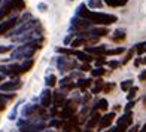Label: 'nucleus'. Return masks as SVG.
<instances>
[{
	"mask_svg": "<svg viewBox=\"0 0 146 132\" xmlns=\"http://www.w3.org/2000/svg\"><path fill=\"white\" fill-rule=\"evenodd\" d=\"M42 42H43V37L39 39V40L23 43L21 46H18V48H15L11 52V58L12 59H30L37 49L42 48Z\"/></svg>",
	"mask_w": 146,
	"mask_h": 132,
	"instance_id": "nucleus-1",
	"label": "nucleus"
},
{
	"mask_svg": "<svg viewBox=\"0 0 146 132\" xmlns=\"http://www.w3.org/2000/svg\"><path fill=\"white\" fill-rule=\"evenodd\" d=\"M84 18L90 19L92 24H98V25H110L118 21V18L115 15H110V14H103V12H94V11H90L85 14Z\"/></svg>",
	"mask_w": 146,
	"mask_h": 132,
	"instance_id": "nucleus-2",
	"label": "nucleus"
},
{
	"mask_svg": "<svg viewBox=\"0 0 146 132\" xmlns=\"http://www.w3.org/2000/svg\"><path fill=\"white\" fill-rule=\"evenodd\" d=\"M39 19H29V21H25V22H21V25H18V27L15 30H12L9 31L8 37H14V36H19V34H23V33H27V31H31V30H35L36 27H39Z\"/></svg>",
	"mask_w": 146,
	"mask_h": 132,
	"instance_id": "nucleus-3",
	"label": "nucleus"
},
{
	"mask_svg": "<svg viewBox=\"0 0 146 132\" xmlns=\"http://www.w3.org/2000/svg\"><path fill=\"white\" fill-rule=\"evenodd\" d=\"M42 39V34L36 30H31V31H27V33H23L19 36H14L12 37V42H21V43H29V42H33V40H39Z\"/></svg>",
	"mask_w": 146,
	"mask_h": 132,
	"instance_id": "nucleus-4",
	"label": "nucleus"
},
{
	"mask_svg": "<svg viewBox=\"0 0 146 132\" xmlns=\"http://www.w3.org/2000/svg\"><path fill=\"white\" fill-rule=\"evenodd\" d=\"M23 88V82H21V79H12L11 82H6V83H2L0 85V91H18V89H21Z\"/></svg>",
	"mask_w": 146,
	"mask_h": 132,
	"instance_id": "nucleus-5",
	"label": "nucleus"
},
{
	"mask_svg": "<svg viewBox=\"0 0 146 132\" xmlns=\"http://www.w3.org/2000/svg\"><path fill=\"white\" fill-rule=\"evenodd\" d=\"M131 123H133V113L131 111H125V114L118 119V128L121 129L122 132L127 131V128L130 126Z\"/></svg>",
	"mask_w": 146,
	"mask_h": 132,
	"instance_id": "nucleus-6",
	"label": "nucleus"
},
{
	"mask_svg": "<svg viewBox=\"0 0 146 132\" xmlns=\"http://www.w3.org/2000/svg\"><path fill=\"white\" fill-rule=\"evenodd\" d=\"M14 6H15V0H3V5L0 8V22H2V19H5L6 15L14 12Z\"/></svg>",
	"mask_w": 146,
	"mask_h": 132,
	"instance_id": "nucleus-7",
	"label": "nucleus"
},
{
	"mask_svg": "<svg viewBox=\"0 0 146 132\" xmlns=\"http://www.w3.org/2000/svg\"><path fill=\"white\" fill-rule=\"evenodd\" d=\"M17 24H19L17 16L11 18V19H8V21H5V22H0V36H6V33H9Z\"/></svg>",
	"mask_w": 146,
	"mask_h": 132,
	"instance_id": "nucleus-8",
	"label": "nucleus"
},
{
	"mask_svg": "<svg viewBox=\"0 0 146 132\" xmlns=\"http://www.w3.org/2000/svg\"><path fill=\"white\" fill-rule=\"evenodd\" d=\"M76 111V102H72V101H67L66 105L63 107L61 113H60V117L61 119H69L73 116V113Z\"/></svg>",
	"mask_w": 146,
	"mask_h": 132,
	"instance_id": "nucleus-9",
	"label": "nucleus"
},
{
	"mask_svg": "<svg viewBox=\"0 0 146 132\" xmlns=\"http://www.w3.org/2000/svg\"><path fill=\"white\" fill-rule=\"evenodd\" d=\"M52 98H54V94H52L49 89H45V91L42 92V95H40V105H43L45 108H48L49 105L54 102V100H52Z\"/></svg>",
	"mask_w": 146,
	"mask_h": 132,
	"instance_id": "nucleus-10",
	"label": "nucleus"
},
{
	"mask_svg": "<svg viewBox=\"0 0 146 132\" xmlns=\"http://www.w3.org/2000/svg\"><path fill=\"white\" fill-rule=\"evenodd\" d=\"M113 119H115V113L112 111V113H108V114H104L103 117H102V120H100V123H98V131H102V129H104V128H108V126H110L112 125V122H113Z\"/></svg>",
	"mask_w": 146,
	"mask_h": 132,
	"instance_id": "nucleus-11",
	"label": "nucleus"
},
{
	"mask_svg": "<svg viewBox=\"0 0 146 132\" xmlns=\"http://www.w3.org/2000/svg\"><path fill=\"white\" fill-rule=\"evenodd\" d=\"M66 94L61 91V92H54V105L57 108H60V107H64L66 105Z\"/></svg>",
	"mask_w": 146,
	"mask_h": 132,
	"instance_id": "nucleus-12",
	"label": "nucleus"
},
{
	"mask_svg": "<svg viewBox=\"0 0 146 132\" xmlns=\"http://www.w3.org/2000/svg\"><path fill=\"white\" fill-rule=\"evenodd\" d=\"M75 56L78 58V59H81V61H84V62H91L92 59H94V56H92L91 54H88L87 51H75Z\"/></svg>",
	"mask_w": 146,
	"mask_h": 132,
	"instance_id": "nucleus-13",
	"label": "nucleus"
},
{
	"mask_svg": "<svg viewBox=\"0 0 146 132\" xmlns=\"http://www.w3.org/2000/svg\"><path fill=\"white\" fill-rule=\"evenodd\" d=\"M85 51L88 52V54H94V55H103L106 54V48L104 46H87L85 48Z\"/></svg>",
	"mask_w": 146,
	"mask_h": 132,
	"instance_id": "nucleus-14",
	"label": "nucleus"
},
{
	"mask_svg": "<svg viewBox=\"0 0 146 132\" xmlns=\"http://www.w3.org/2000/svg\"><path fill=\"white\" fill-rule=\"evenodd\" d=\"M88 34L90 36H96V37H102V36L109 34V31H108V28H106V27H97V28L88 30Z\"/></svg>",
	"mask_w": 146,
	"mask_h": 132,
	"instance_id": "nucleus-15",
	"label": "nucleus"
},
{
	"mask_svg": "<svg viewBox=\"0 0 146 132\" xmlns=\"http://www.w3.org/2000/svg\"><path fill=\"white\" fill-rule=\"evenodd\" d=\"M91 119L88 120V123H87V128H94V126H97L98 123H100V120H102V116L98 114V113H96V111H92V114L90 116Z\"/></svg>",
	"mask_w": 146,
	"mask_h": 132,
	"instance_id": "nucleus-16",
	"label": "nucleus"
},
{
	"mask_svg": "<svg viewBox=\"0 0 146 132\" xmlns=\"http://www.w3.org/2000/svg\"><path fill=\"white\" fill-rule=\"evenodd\" d=\"M91 83H92L91 79H81V80H78L76 86H78V88H81L82 92H85V89H88V88L91 86Z\"/></svg>",
	"mask_w": 146,
	"mask_h": 132,
	"instance_id": "nucleus-17",
	"label": "nucleus"
},
{
	"mask_svg": "<svg viewBox=\"0 0 146 132\" xmlns=\"http://www.w3.org/2000/svg\"><path fill=\"white\" fill-rule=\"evenodd\" d=\"M103 2L106 5H109L112 6V8H119V6H124V5H127L128 0H103Z\"/></svg>",
	"mask_w": 146,
	"mask_h": 132,
	"instance_id": "nucleus-18",
	"label": "nucleus"
},
{
	"mask_svg": "<svg viewBox=\"0 0 146 132\" xmlns=\"http://www.w3.org/2000/svg\"><path fill=\"white\" fill-rule=\"evenodd\" d=\"M108 107H109V104H108V101H106L104 98H102V100H98V101H97V104H96V107H94V110L97 108V110H102V111H106V110H108Z\"/></svg>",
	"mask_w": 146,
	"mask_h": 132,
	"instance_id": "nucleus-19",
	"label": "nucleus"
},
{
	"mask_svg": "<svg viewBox=\"0 0 146 132\" xmlns=\"http://www.w3.org/2000/svg\"><path fill=\"white\" fill-rule=\"evenodd\" d=\"M103 88H104V82L102 80V79H97V82L94 85V88H92L91 94H98L100 91H103Z\"/></svg>",
	"mask_w": 146,
	"mask_h": 132,
	"instance_id": "nucleus-20",
	"label": "nucleus"
},
{
	"mask_svg": "<svg viewBox=\"0 0 146 132\" xmlns=\"http://www.w3.org/2000/svg\"><path fill=\"white\" fill-rule=\"evenodd\" d=\"M72 48H78V46H87V40H85V37H78L75 40H72L70 43Z\"/></svg>",
	"mask_w": 146,
	"mask_h": 132,
	"instance_id": "nucleus-21",
	"label": "nucleus"
},
{
	"mask_svg": "<svg viewBox=\"0 0 146 132\" xmlns=\"http://www.w3.org/2000/svg\"><path fill=\"white\" fill-rule=\"evenodd\" d=\"M125 39V30H115V33H113V40L115 42H119V40H124Z\"/></svg>",
	"mask_w": 146,
	"mask_h": 132,
	"instance_id": "nucleus-22",
	"label": "nucleus"
},
{
	"mask_svg": "<svg viewBox=\"0 0 146 132\" xmlns=\"http://www.w3.org/2000/svg\"><path fill=\"white\" fill-rule=\"evenodd\" d=\"M122 52H125V49L124 48H115V49H108L106 51V55H109V56H112V55H121Z\"/></svg>",
	"mask_w": 146,
	"mask_h": 132,
	"instance_id": "nucleus-23",
	"label": "nucleus"
},
{
	"mask_svg": "<svg viewBox=\"0 0 146 132\" xmlns=\"http://www.w3.org/2000/svg\"><path fill=\"white\" fill-rule=\"evenodd\" d=\"M104 73H106V70L103 67H96V70H91L92 77H102Z\"/></svg>",
	"mask_w": 146,
	"mask_h": 132,
	"instance_id": "nucleus-24",
	"label": "nucleus"
},
{
	"mask_svg": "<svg viewBox=\"0 0 146 132\" xmlns=\"http://www.w3.org/2000/svg\"><path fill=\"white\" fill-rule=\"evenodd\" d=\"M102 5H103V0H88V6L91 9L102 8Z\"/></svg>",
	"mask_w": 146,
	"mask_h": 132,
	"instance_id": "nucleus-25",
	"label": "nucleus"
},
{
	"mask_svg": "<svg viewBox=\"0 0 146 132\" xmlns=\"http://www.w3.org/2000/svg\"><path fill=\"white\" fill-rule=\"evenodd\" d=\"M55 83H57V77L54 74H49L48 77H46V86L52 88V86H55Z\"/></svg>",
	"mask_w": 146,
	"mask_h": 132,
	"instance_id": "nucleus-26",
	"label": "nucleus"
},
{
	"mask_svg": "<svg viewBox=\"0 0 146 132\" xmlns=\"http://www.w3.org/2000/svg\"><path fill=\"white\" fill-rule=\"evenodd\" d=\"M131 88H133V80H124V82L121 83V89H122L124 92H128Z\"/></svg>",
	"mask_w": 146,
	"mask_h": 132,
	"instance_id": "nucleus-27",
	"label": "nucleus"
},
{
	"mask_svg": "<svg viewBox=\"0 0 146 132\" xmlns=\"http://www.w3.org/2000/svg\"><path fill=\"white\" fill-rule=\"evenodd\" d=\"M134 49H136V52H137L139 55H142L143 52L146 51V42H140V43H137Z\"/></svg>",
	"mask_w": 146,
	"mask_h": 132,
	"instance_id": "nucleus-28",
	"label": "nucleus"
},
{
	"mask_svg": "<svg viewBox=\"0 0 146 132\" xmlns=\"http://www.w3.org/2000/svg\"><path fill=\"white\" fill-rule=\"evenodd\" d=\"M57 52L58 54H63V55H75V51L72 49H67V48H57Z\"/></svg>",
	"mask_w": 146,
	"mask_h": 132,
	"instance_id": "nucleus-29",
	"label": "nucleus"
},
{
	"mask_svg": "<svg viewBox=\"0 0 146 132\" xmlns=\"http://www.w3.org/2000/svg\"><path fill=\"white\" fill-rule=\"evenodd\" d=\"M33 59H27L25 62H23V68H24V73H27V71H30L31 70V67H33Z\"/></svg>",
	"mask_w": 146,
	"mask_h": 132,
	"instance_id": "nucleus-30",
	"label": "nucleus"
},
{
	"mask_svg": "<svg viewBox=\"0 0 146 132\" xmlns=\"http://www.w3.org/2000/svg\"><path fill=\"white\" fill-rule=\"evenodd\" d=\"M49 126H52V128H63L64 123H63V120H57V119H54V120L49 122Z\"/></svg>",
	"mask_w": 146,
	"mask_h": 132,
	"instance_id": "nucleus-31",
	"label": "nucleus"
},
{
	"mask_svg": "<svg viewBox=\"0 0 146 132\" xmlns=\"http://www.w3.org/2000/svg\"><path fill=\"white\" fill-rule=\"evenodd\" d=\"M137 91H139V88H137V86H133V88H131V89L128 91V94H127V98H128V101H130V100H133V98L136 97Z\"/></svg>",
	"mask_w": 146,
	"mask_h": 132,
	"instance_id": "nucleus-32",
	"label": "nucleus"
},
{
	"mask_svg": "<svg viewBox=\"0 0 146 132\" xmlns=\"http://www.w3.org/2000/svg\"><path fill=\"white\" fill-rule=\"evenodd\" d=\"M134 52H136V49H130V51H128V54H127V56L124 58V61H122V64H127V62L130 61V59L133 58V55H134Z\"/></svg>",
	"mask_w": 146,
	"mask_h": 132,
	"instance_id": "nucleus-33",
	"label": "nucleus"
},
{
	"mask_svg": "<svg viewBox=\"0 0 146 132\" xmlns=\"http://www.w3.org/2000/svg\"><path fill=\"white\" fill-rule=\"evenodd\" d=\"M11 51H14V46H0V54H6Z\"/></svg>",
	"mask_w": 146,
	"mask_h": 132,
	"instance_id": "nucleus-34",
	"label": "nucleus"
},
{
	"mask_svg": "<svg viewBox=\"0 0 146 132\" xmlns=\"http://www.w3.org/2000/svg\"><path fill=\"white\" fill-rule=\"evenodd\" d=\"M113 88H115V85H113V83H108V85H104L103 91H104V92H110Z\"/></svg>",
	"mask_w": 146,
	"mask_h": 132,
	"instance_id": "nucleus-35",
	"label": "nucleus"
},
{
	"mask_svg": "<svg viewBox=\"0 0 146 132\" xmlns=\"http://www.w3.org/2000/svg\"><path fill=\"white\" fill-rule=\"evenodd\" d=\"M106 61L103 59V56H98V59H96V67H102Z\"/></svg>",
	"mask_w": 146,
	"mask_h": 132,
	"instance_id": "nucleus-36",
	"label": "nucleus"
},
{
	"mask_svg": "<svg viewBox=\"0 0 146 132\" xmlns=\"http://www.w3.org/2000/svg\"><path fill=\"white\" fill-rule=\"evenodd\" d=\"M134 104H136L134 101H133V100H130V101H128V104L125 105V111H130L133 107H134Z\"/></svg>",
	"mask_w": 146,
	"mask_h": 132,
	"instance_id": "nucleus-37",
	"label": "nucleus"
},
{
	"mask_svg": "<svg viewBox=\"0 0 146 132\" xmlns=\"http://www.w3.org/2000/svg\"><path fill=\"white\" fill-rule=\"evenodd\" d=\"M70 82H72V76H66L64 79H61V86H63V85L70 83Z\"/></svg>",
	"mask_w": 146,
	"mask_h": 132,
	"instance_id": "nucleus-38",
	"label": "nucleus"
},
{
	"mask_svg": "<svg viewBox=\"0 0 146 132\" xmlns=\"http://www.w3.org/2000/svg\"><path fill=\"white\" fill-rule=\"evenodd\" d=\"M108 65H109L110 68H118V67H119V62H118V61H109Z\"/></svg>",
	"mask_w": 146,
	"mask_h": 132,
	"instance_id": "nucleus-39",
	"label": "nucleus"
},
{
	"mask_svg": "<svg viewBox=\"0 0 146 132\" xmlns=\"http://www.w3.org/2000/svg\"><path fill=\"white\" fill-rule=\"evenodd\" d=\"M81 70H82V71H91V65H90V62H85L82 67H81Z\"/></svg>",
	"mask_w": 146,
	"mask_h": 132,
	"instance_id": "nucleus-40",
	"label": "nucleus"
},
{
	"mask_svg": "<svg viewBox=\"0 0 146 132\" xmlns=\"http://www.w3.org/2000/svg\"><path fill=\"white\" fill-rule=\"evenodd\" d=\"M139 80H140V82H145L146 80V70H143L142 73L139 74Z\"/></svg>",
	"mask_w": 146,
	"mask_h": 132,
	"instance_id": "nucleus-41",
	"label": "nucleus"
},
{
	"mask_svg": "<svg viewBox=\"0 0 146 132\" xmlns=\"http://www.w3.org/2000/svg\"><path fill=\"white\" fill-rule=\"evenodd\" d=\"M72 39H73V34L67 36V37L64 39V43H66V45H70V43H72Z\"/></svg>",
	"mask_w": 146,
	"mask_h": 132,
	"instance_id": "nucleus-42",
	"label": "nucleus"
},
{
	"mask_svg": "<svg viewBox=\"0 0 146 132\" xmlns=\"http://www.w3.org/2000/svg\"><path fill=\"white\" fill-rule=\"evenodd\" d=\"M46 8H48V6H46L45 3H39V5H37V9H39V11H46Z\"/></svg>",
	"mask_w": 146,
	"mask_h": 132,
	"instance_id": "nucleus-43",
	"label": "nucleus"
},
{
	"mask_svg": "<svg viewBox=\"0 0 146 132\" xmlns=\"http://www.w3.org/2000/svg\"><path fill=\"white\" fill-rule=\"evenodd\" d=\"M6 108V104H5V101L3 100H0V111H3Z\"/></svg>",
	"mask_w": 146,
	"mask_h": 132,
	"instance_id": "nucleus-44",
	"label": "nucleus"
},
{
	"mask_svg": "<svg viewBox=\"0 0 146 132\" xmlns=\"http://www.w3.org/2000/svg\"><path fill=\"white\" fill-rule=\"evenodd\" d=\"M3 79H5V74L0 73V82H3Z\"/></svg>",
	"mask_w": 146,
	"mask_h": 132,
	"instance_id": "nucleus-45",
	"label": "nucleus"
},
{
	"mask_svg": "<svg viewBox=\"0 0 146 132\" xmlns=\"http://www.w3.org/2000/svg\"><path fill=\"white\" fill-rule=\"evenodd\" d=\"M139 132H146V125H145V126H143V128H142L140 131H139Z\"/></svg>",
	"mask_w": 146,
	"mask_h": 132,
	"instance_id": "nucleus-46",
	"label": "nucleus"
},
{
	"mask_svg": "<svg viewBox=\"0 0 146 132\" xmlns=\"http://www.w3.org/2000/svg\"><path fill=\"white\" fill-rule=\"evenodd\" d=\"M142 64H146V56H145V58H142Z\"/></svg>",
	"mask_w": 146,
	"mask_h": 132,
	"instance_id": "nucleus-47",
	"label": "nucleus"
},
{
	"mask_svg": "<svg viewBox=\"0 0 146 132\" xmlns=\"http://www.w3.org/2000/svg\"><path fill=\"white\" fill-rule=\"evenodd\" d=\"M84 132H92V131H91V128H87V129H85Z\"/></svg>",
	"mask_w": 146,
	"mask_h": 132,
	"instance_id": "nucleus-48",
	"label": "nucleus"
},
{
	"mask_svg": "<svg viewBox=\"0 0 146 132\" xmlns=\"http://www.w3.org/2000/svg\"><path fill=\"white\" fill-rule=\"evenodd\" d=\"M143 104H145V107H146V97L143 98Z\"/></svg>",
	"mask_w": 146,
	"mask_h": 132,
	"instance_id": "nucleus-49",
	"label": "nucleus"
},
{
	"mask_svg": "<svg viewBox=\"0 0 146 132\" xmlns=\"http://www.w3.org/2000/svg\"><path fill=\"white\" fill-rule=\"evenodd\" d=\"M0 5H2V0H0Z\"/></svg>",
	"mask_w": 146,
	"mask_h": 132,
	"instance_id": "nucleus-50",
	"label": "nucleus"
},
{
	"mask_svg": "<svg viewBox=\"0 0 146 132\" xmlns=\"http://www.w3.org/2000/svg\"><path fill=\"white\" fill-rule=\"evenodd\" d=\"M64 132H69V131H64Z\"/></svg>",
	"mask_w": 146,
	"mask_h": 132,
	"instance_id": "nucleus-51",
	"label": "nucleus"
}]
</instances>
